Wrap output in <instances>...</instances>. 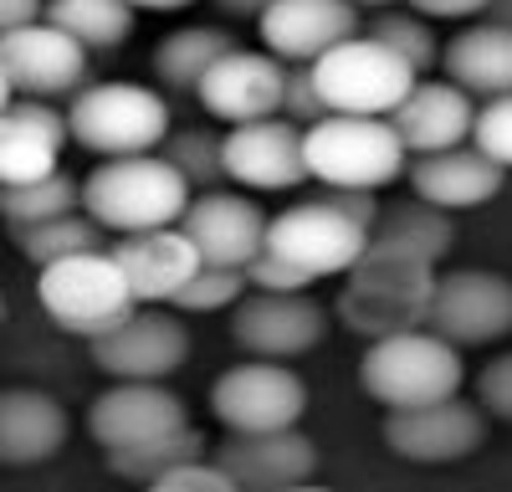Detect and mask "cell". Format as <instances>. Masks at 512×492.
<instances>
[{
    "label": "cell",
    "mask_w": 512,
    "mask_h": 492,
    "mask_svg": "<svg viewBox=\"0 0 512 492\" xmlns=\"http://www.w3.org/2000/svg\"><path fill=\"white\" fill-rule=\"evenodd\" d=\"M431 293H436L431 257L395 236H369L364 252L344 272L333 313L349 334L369 344L384 334H400V328H420L425 313H431Z\"/></svg>",
    "instance_id": "1"
},
{
    "label": "cell",
    "mask_w": 512,
    "mask_h": 492,
    "mask_svg": "<svg viewBox=\"0 0 512 492\" xmlns=\"http://www.w3.org/2000/svg\"><path fill=\"white\" fill-rule=\"evenodd\" d=\"M190 195H195L190 180L159 149L154 154H113L82 180V211L103 231L128 236V231L180 226Z\"/></svg>",
    "instance_id": "2"
},
{
    "label": "cell",
    "mask_w": 512,
    "mask_h": 492,
    "mask_svg": "<svg viewBox=\"0 0 512 492\" xmlns=\"http://www.w3.org/2000/svg\"><path fill=\"white\" fill-rule=\"evenodd\" d=\"M303 164H308V180L328 190H379L405 175L410 149L400 144L390 118L323 113L303 129Z\"/></svg>",
    "instance_id": "3"
},
{
    "label": "cell",
    "mask_w": 512,
    "mask_h": 492,
    "mask_svg": "<svg viewBox=\"0 0 512 492\" xmlns=\"http://www.w3.org/2000/svg\"><path fill=\"white\" fill-rule=\"evenodd\" d=\"M466 364L451 339H441L436 328H400V334L369 339L359 359V390L379 400L384 410L395 405H425V400H446L461 395Z\"/></svg>",
    "instance_id": "4"
},
{
    "label": "cell",
    "mask_w": 512,
    "mask_h": 492,
    "mask_svg": "<svg viewBox=\"0 0 512 492\" xmlns=\"http://www.w3.org/2000/svg\"><path fill=\"white\" fill-rule=\"evenodd\" d=\"M169 103L154 88L139 82H93L77 88L67 108V134L72 144L93 149L103 159L113 154H154L169 134Z\"/></svg>",
    "instance_id": "5"
},
{
    "label": "cell",
    "mask_w": 512,
    "mask_h": 492,
    "mask_svg": "<svg viewBox=\"0 0 512 492\" xmlns=\"http://www.w3.org/2000/svg\"><path fill=\"white\" fill-rule=\"evenodd\" d=\"M308 72L318 82V98L328 113H369V118H390L400 98L420 82L410 62H400L390 47H379L364 31L328 47L323 57H313Z\"/></svg>",
    "instance_id": "6"
},
{
    "label": "cell",
    "mask_w": 512,
    "mask_h": 492,
    "mask_svg": "<svg viewBox=\"0 0 512 492\" xmlns=\"http://www.w3.org/2000/svg\"><path fill=\"white\" fill-rule=\"evenodd\" d=\"M36 298L77 339H93L108 323H118L128 308H139L134 293H128V282H123V267L113 262L108 246L36 267Z\"/></svg>",
    "instance_id": "7"
},
{
    "label": "cell",
    "mask_w": 512,
    "mask_h": 492,
    "mask_svg": "<svg viewBox=\"0 0 512 492\" xmlns=\"http://www.w3.org/2000/svg\"><path fill=\"white\" fill-rule=\"evenodd\" d=\"M210 410L226 431H277L297 426L308 410V385L282 359H241L210 385Z\"/></svg>",
    "instance_id": "8"
},
{
    "label": "cell",
    "mask_w": 512,
    "mask_h": 492,
    "mask_svg": "<svg viewBox=\"0 0 512 492\" xmlns=\"http://www.w3.org/2000/svg\"><path fill=\"white\" fill-rule=\"evenodd\" d=\"M487 441V416L482 405L446 395V400H425V405H395L384 416V446L400 462L415 467H451L466 462L472 451H482Z\"/></svg>",
    "instance_id": "9"
},
{
    "label": "cell",
    "mask_w": 512,
    "mask_h": 492,
    "mask_svg": "<svg viewBox=\"0 0 512 492\" xmlns=\"http://www.w3.org/2000/svg\"><path fill=\"white\" fill-rule=\"evenodd\" d=\"M88 344H93L98 369L113 380H169V375H180L185 359H190L185 323L175 313H164L159 303L128 308L118 323H108Z\"/></svg>",
    "instance_id": "10"
},
{
    "label": "cell",
    "mask_w": 512,
    "mask_h": 492,
    "mask_svg": "<svg viewBox=\"0 0 512 492\" xmlns=\"http://www.w3.org/2000/svg\"><path fill=\"white\" fill-rule=\"evenodd\" d=\"M425 328H436L456 349H482L512 334V277L487 267H456L436 272V293Z\"/></svg>",
    "instance_id": "11"
},
{
    "label": "cell",
    "mask_w": 512,
    "mask_h": 492,
    "mask_svg": "<svg viewBox=\"0 0 512 492\" xmlns=\"http://www.w3.org/2000/svg\"><path fill=\"white\" fill-rule=\"evenodd\" d=\"M328 334V313L323 303L303 293H256V287H246V293L231 303V344L251 359H303L308 349H318Z\"/></svg>",
    "instance_id": "12"
},
{
    "label": "cell",
    "mask_w": 512,
    "mask_h": 492,
    "mask_svg": "<svg viewBox=\"0 0 512 492\" xmlns=\"http://www.w3.org/2000/svg\"><path fill=\"white\" fill-rule=\"evenodd\" d=\"M364 241H369V231L359 221H349L344 211H333V205L318 195V200L287 205L282 216H272L262 246L318 282V277H344L349 262L364 252Z\"/></svg>",
    "instance_id": "13"
},
{
    "label": "cell",
    "mask_w": 512,
    "mask_h": 492,
    "mask_svg": "<svg viewBox=\"0 0 512 492\" xmlns=\"http://www.w3.org/2000/svg\"><path fill=\"white\" fill-rule=\"evenodd\" d=\"M0 72L21 98H62L88 82V47L41 16L0 36Z\"/></svg>",
    "instance_id": "14"
},
{
    "label": "cell",
    "mask_w": 512,
    "mask_h": 492,
    "mask_svg": "<svg viewBox=\"0 0 512 492\" xmlns=\"http://www.w3.org/2000/svg\"><path fill=\"white\" fill-rule=\"evenodd\" d=\"M221 170L241 190H297L308 180L303 164V129L287 123L282 113L231 123V134H221Z\"/></svg>",
    "instance_id": "15"
},
{
    "label": "cell",
    "mask_w": 512,
    "mask_h": 492,
    "mask_svg": "<svg viewBox=\"0 0 512 492\" xmlns=\"http://www.w3.org/2000/svg\"><path fill=\"white\" fill-rule=\"evenodd\" d=\"M185 426H190V405L164 380H118L88 410V431L103 451L144 446V441H159V436H175Z\"/></svg>",
    "instance_id": "16"
},
{
    "label": "cell",
    "mask_w": 512,
    "mask_h": 492,
    "mask_svg": "<svg viewBox=\"0 0 512 492\" xmlns=\"http://www.w3.org/2000/svg\"><path fill=\"white\" fill-rule=\"evenodd\" d=\"M282 77H287V62H277L267 47L262 52L231 47L226 57H216L205 67V77L195 82V98L210 118H221V123L272 118L282 108Z\"/></svg>",
    "instance_id": "17"
},
{
    "label": "cell",
    "mask_w": 512,
    "mask_h": 492,
    "mask_svg": "<svg viewBox=\"0 0 512 492\" xmlns=\"http://www.w3.org/2000/svg\"><path fill=\"white\" fill-rule=\"evenodd\" d=\"M210 462H216L236 487L282 492V487H297V482H308L318 472V446H313V436H303L297 426L231 431V441Z\"/></svg>",
    "instance_id": "18"
},
{
    "label": "cell",
    "mask_w": 512,
    "mask_h": 492,
    "mask_svg": "<svg viewBox=\"0 0 512 492\" xmlns=\"http://www.w3.org/2000/svg\"><path fill=\"white\" fill-rule=\"evenodd\" d=\"M180 231L195 241L200 262H216V267H246L267 241V216L251 195L236 190H200L190 195Z\"/></svg>",
    "instance_id": "19"
},
{
    "label": "cell",
    "mask_w": 512,
    "mask_h": 492,
    "mask_svg": "<svg viewBox=\"0 0 512 492\" xmlns=\"http://www.w3.org/2000/svg\"><path fill=\"white\" fill-rule=\"evenodd\" d=\"M359 6L354 0H272V6L256 16L262 31V47L277 62H313L338 41L359 36Z\"/></svg>",
    "instance_id": "20"
},
{
    "label": "cell",
    "mask_w": 512,
    "mask_h": 492,
    "mask_svg": "<svg viewBox=\"0 0 512 492\" xmlns=\"http://www.w3.org/2000/svg\"><path fill=\"white\" fill-rule=\"evenodd\" d=\"M108 252L123 267V282H128V293H134V303H169L200 267L195 241L180 226L128 231L108 246Z\"/></svg>",
    "instance_id": "21"
},
{
    "label": "cell",
    "mask_w": 512,
    "mask_h": 492,
    "mask_svg": "<svg viewBox=\"0 0 512 492\" xmlns=\"http://www.w3.org/2000/svg\"><path fill=\"white\" fill-rule=\"evenodd\" d=\"M405 170H410V190L420 200L441 205V211H451V216L487 205L507 180L502 164H492L472 144H451V149H436V154H410Z\"/></svg>",
    "instance_id": "22"
},
{
    "label": "cell",
    "mask_w": 512,
    "mask_h": 492,
    "mask_svg": "<svg viewBox=\"0 0 512 492\" xmlns=\"http://www.w3.org/2000/svg\"><path fill=\"white\" fill-rule=\"evenodd\" d=\"M67 139V113L41 98H11V108H0V185H31L52 175Z\"/></svg>",
    "instance_id": "23"
},
{
    "label": "cell",
    "mask_w": 512,
    "mask_h": 492,
    "mask_svg": "<svg viewBox=\"0 0 512 492\" xmlns=\"http://www.w3.org/2000/svg\"><path fill=\"white\" fill-rule=\"evenodd\" d=\"M472 118H477L472 93L456 88L451 77L415 82V88L400 98V108L390 113L395 134H400V144L410 154H436V149L466 144V139H472Z\"/></svg>",
    "instance_id": "24"
},
{
    "label": "cell",
    "mask_w": 512,
    "mask_h": 492,
    "mask_svg": "<svg viewBox=\"0 0 512 492\" xmlns=\"http://www.w3.org/2000/svg\"><path fill=\"white\" fill-rule=\"evenodd\" d=\"M67 410L47 390H0V467H41L67 446Z\"/></svg>",
    "instance_id": "25"
},
{
    "label": "cell",
    "mask_w": 512,
    "mask_h": 492,
    "mask_svg": "<svg viewBox=\"0 0 512 492\" xmlns=\"http://www.w3.org/2000/svg\"><path fill=\"white\" fill-rule=\"evenodd\" d=\"M441 67L456 88H466L472 98L512 93V26L472 21L461 36H451V47L441 52Z\"/></svg>",
    "instance_id": "26"
},
{
    "label": "cell",
    "mask_w": 512,
    "mask_h": 492,
    "mask_svg": "<svg viewBox=\"0 0 512 492\" xmlns=\"http://www.w3.org/2000/svg\"><path fill=\"white\" fill-rule=\"evenodd\" d=\"M231 47H236V36L221 26H180L175 36H164L154 47V77L169 93H195L205 67L216 57H226Z\"/></svg>",
    "instance_id": "27"
},
{
    "label": "cell",
    "mask_w": 512,
    "mask_h": 492,
    "mask_svg": "<svg viewBox=\"0 0 512 492\" xmlns=\"http://www.w3.org/2000/svg\"><path fill=\"white\" fill-rule=\"evenodd\" d=\"M41 16L62 26L67 36H77L88 52H113L134 31V6L128 0H47Z\"/></svg>",
    "instance_id": "28"
},
{
    "label": "cell",
    "mask_w": 512,
    "mask_h": 492,
    "mask_svg": "<svg viewBox=\"0 0 512 492\" xmlns=\"http://www.w3.org/2000/svg\"><path fill=\"white\" fill-rule=\"evenodd\" d=\"M21 257L31 267H47V262H62V257H77V252H98L108 246L103 226L88 216V211H67V216H52V221H36V226H11Z\"/></svg>",
    "instance_id": "29"
},
{
    "label": "cell",
    "mask_w": 512,
    "mask_h": 492,
    "mask_svg": "<svg viewBox=\"0 0 512 492\" xmlns=\"http://www.w3.org/2000/svg\"><path fill=\"white\" fill-rule=\"evenodd\" d=\"M369 236H395V241L415 246V252H425L441 267V257L456 246V221H451V211H441V205L415 195V200H400V205H390V211H379Z\"/></svg>",
    "instance_id": "30"
},
{
    "label": "cell",
    "mask_w": 512,
    "mask_h": 492,
    "mask_svg": "<svg viewBox=\"0 0 512 492\" xmlns=\"http://www.w3.org/2000/svg\"><path fill=\"white\" fill-rule=\"evenodd\" d=\"M82 205V185L62 170L41 175L31 185H0V216L11 226H36V221H52V216H67Z\"/></svg>",
    "instance_id": "31"
},
{
    "label": "cell",
    "mask_w": 512,
    "mask_h": 492,
    "mask_svg": "<svg viewBox=\"0 0 512 492\" xmlns=\"http://www.w3.org/2000/svg\"><path fill=\"white\" fill-rule=\"evenodd\" d=\"M364 36H374L379 47H390L400 62H410L415 72H431L441 62V41L431 31V21H425L420 11H395V6H379L369 16V26H359Z\"/></svg>",
    "instance_id": "32"
},
{
    "label": "cell",
    "mask_w": 512,
    "mask_h": 492,
    "mask_svg": "<svg viewBox=\"0 0 512 492\" xmlns=\"http://www.w3.org/2000/svg\"><path fill=\"white\" fill-rule=\"evenodd\" d=\"M190 457H205V436L195 426L175 431V436H159V441H144V446H123V451H103V467L123 482H154L164 467L175 462H190Z\"/></svg>",
    "instance_id": "33"
},
{
    "label": "cell",
    "mask_w": 512,
    "mask_h": 492,
    "mask_svg": "<svg viewBox=\"0 0 512 492\" xmlns=\"http://www.w3.org/2000/svg\"><path fill=\"white\" fill-rule=\"evenodd\" d=\"M159 154L190 180V190H216V180H226V170H221V134L205 129V123L200 129H169Z\"/></svg>",
    "instance_id": "34"
},
{
    "label": "cell",
    "mask_w": 512,
    "mask_h": 492,
    "mask_svg": "<svg viewBox=\"0 0 512 492\" xmlns=\"http://www.w3.org/2000/svg\"><path fill=\"white\" fill-rule=\"evenodd\" d=\"M241 293H246V272L241 267L200 262L195 277L180 287L175 298H169V308H175V313H216V308H231Z\"/></svg>",
    "instance_id": "35"
},
{
    "label": "cell",
    "mask_w": 512,
    "mask_h": 492,
    "mask_svg": "<svg viewBox=\"0 0 512 492\" xmlns=\"http://www.w3.org/2000/svg\"><path fill=\"white\" fill-rule=\"evenodd\" d=\"M472 149H482L492 164L512 170V93H497V98H482L477 118H472Z\"/></svg>",
    "instance_id": "36"
},
{
    "label": "cell",
    "mask_w": 512,
    "mask_h": 492,
    "mask_svg": "<svg viewBox=\"0 0 512 492\" xmlns=\"http://www.w3.org/2000/svg\"><path fill=\"white\" fill-rule=\"evenodd\" d=\"M287 123H297V129H308V123H318L328 108L318 98V82L308 72V62H287V77H282V108H277Z\"/></svg>",
    "instance_id": "37"
},
{
    "label": "cell",
    "mask_w": 512,
    "mask_h": 492,
    "mask_svg": "<svg viewBox=\"0 0 512 492\" xmlns=\"http://www.w3.org/2000/svg\"><path fill=\"white\" fill-rule=\"evenodd\" d=\"M241 272H246V287H256V293H303V287H313L308 272H297L292 262L272 257L267 246H262V252H256Z\"/></svg>",
    "instance_id": "38"
},
{
    "label": "cell",
    "mask_w": 512,
    "mask_h": 492,
    "mask_svg": "<svg viewBox=\"0 0 512 492\" xmlns=\"http://www.w3.org/2000/svg\"><path fill=\"white\" fill-rule=\"evenodd\" d=\"M149 487H159V492H180V487H195V492H236V482H231L216 462H205V457H190V462L164 467Z\"/></svg>",
    "instance_id": "39"
},
{
    "label": "cell",
    "mask_w": 512,
    "mask_h": 492,
    "mask_svg": "<svg viewBox=\"0 0 512 492\" xmlns=\"http://www.w3.org/2000/svg\"><path fill=\"white\" fill-rule=\"evenodd\" d=\"M477 405H482V416L512 426V354H497L477 375Z\"/></svg>",
    "instance_id": "40"
},
{
    "label": "cell",
    "mask_w": 512,
    "mask_h": 492,
    "mask_svg": "<svg viewBox=\"0 0 512 492\" xmlns=\"http://www.w3.org/2000/svg\"><path fill=\"white\" fill-rule=\"evenodd\" d=\"M323 200L333 205V211H344L349 221H359L364 231H374V221H379V200H374V190H328V185H323Z\"/></svg>",
    "instance_id": "41"
},
{
    "label": "cell",
    "mask_w": 512,
    "mask_h": 492,
    "mask_svg": "<svg viewBox=\"0 0 512 492\" xmlns=\"http://www.w3.org/2000/svg\"><path fill=\"white\" fill-rule=\"evenodd\" d=\"M492 0H410V11H420L425 21H472L487 16Z\"/></svg>",
    "instance_id": "42"
},
{
    "label": "cell",
    "mask_w": 512,
    "mask_h": 492,
    "mask_svg": "<svg viewBox=\"0 0 512 492\" xmlns=\"http://www.w3.org/2000/svg\"><path fill=\"white\" fill-rule=\"evenodd\" d=\"M41 6H47V0H0V36L16 31V26L41 21Z\"/></svg>",
    "instance_id": "43"
},
{
    "label": "cell",
    "mask_w": 512,
    "mask_h": 492,
    "mask_svg": "<svg viewBox=\"0 0 512 492\" xmlns=\"http://www.w3.org/2000/svg\"><path fill=\"white\" fill-rule=\"evenodd\" d=\"M216 6H221L226 16H241V21H256V16H262V11L272 6V0H216Z\"/></svg>",
    "instance_id": "44"
},
{
    "label": "cell",
    "mask_w": 512,
    "mask_h": 492,
    "mask_svg": "<svg viewBox=\"0 0 512 492\" xmlns=\"http://www.w3.org/2000/svg\"><path fill=\"white\" fill-rule=\"evenodd\" d=\"M134 11H185V6H195V0H128Z\"/></svg>",
    "instance_id": "45"
},
{
    "label": "cell",
    "mask_w": 512,
    "mask_h": 492,
    "mask_svg": "<svg viewBox=\"0 0 512 492\" xmlns=\"http://www.w3.org/2000/svg\"><path fill=\"white\" fill-rule=\"evenodd\" d=\"M487 21H502V26H512V0H492V6H487Z\"/></svg>",
    "instance_id": "46"
},
{
    "label": "cell",
    "mask_w": 512,
    "mask_h": 492,
    "mask_svg": "<svg viewBox=\"0 0 512 492\" xmlns=\"http://www.w3.org/2000/svg\"><path fill=\"white\" fill-rule=\"evenodd\" d=\"M11 98H16V93H11V82H6V72H0V108H11Z\"/></svg>",
    "instance_id": "47"
},
{
    "label": "cell",
    "mask_w": 512,
    "mask_h": 492,
    "mask_svg": "<svg viewBox=\"0 0 512 492\" xmlns=\"http://www.w3.org/2000/svg\"><path fill=\"white\" fill-rule=\"evenodd\" d=\"M354 6H395V0H354Z\"/></svg>",
    "instance_id": "48"
},
{
    "label": "cell",
    "mask_w": 512,
    "mask_h": 492,
    "mask_svg": "<svg viewBox=\"0 0 512 492\" xmlns=\"http://www.w3.org/2000/svg\"><path fill=\"white\" fill-rule=\"evenodd\" d=\"M0 323H6V298H0Z\"/></svg>",
    "instance_id": "49"
}]
</instances>
